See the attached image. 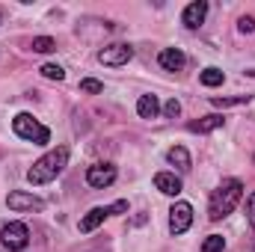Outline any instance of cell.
Instances as JSON below:
<instances>
[{"label":"cell","instance_id":"obj_1","mask_svg":"<svg viewBox=\"0 0 255 252\" xmlns=\"http://www.w3.org/2000/svg\"><path fill=\"white\" fill-rule=\"evenodd\" d=\"M241 196H244V184H241L238 178H226L217 190H211V199H208V217H211L214 223H217V220H226V217L238 208Z\"/></svg>","mask_w":255,"mask_h":252},{"label":"cell","instance_id":"obj_15","mask_svg":"<svg viewBox=\"0 0 255 252\" xmlns=\"http://www.w3.org/2000/svg\"><path fill=\"white\" fill-rule=\"evenodd\" d=\"M136 113H139V119H157V113H160L157 95H139V101H136Z\"/></svg>","mask_w":255,"mask_h":252},{"label":"cell","instance_id":"obj_7","mask_svg":"<svg viewBox=\"0 0 255 252\" xmlns=\"http://www.w3.org/2000/svg\"><path fill=\"white\" fill-rule=\"evenodd\" d=\"M116 181V166L113 163H95L86 169V184L95 190H104Z\"/></svg>","mask_w":255,"mask_h":252},{"label":"cell","instance_id":"obj_24","mask_svg":"<svg viewBox=\"0 0 255 252\" xmlns=\"http://www.w3.org/2000/svg\"><path fill=\"white\" fill-rule=\"evenodd\" d=\"M247 217H250V226L255 229V193H250V199H247Z\"/></svg>","mask_w":255,"mask_h":252},{"label":"cell","instance_id":"obj_17","mask_svg":"<svg viewBox=\"0 0 255 252\" xmlns=\"http://www.w3.org/2000/svg\"><path fill=\"white\" fill-rule=\"evenodd\" d=\"M30 48H33L36 54H51V51H57V42H54L51 36H36V39L30 42Z\"/></svg>","mask_w":255,"mask_h":252},{"label":"cell","instance_id":"obj_6","mask_svg":"<svg viewBox=\"0 0 255 252\" xmlns=\"http://www.w3.org/2000/svg\"><path fill=\"white\" fill-rule=\"evenodd\" d=\"M193 223V205L190 202H175L169 208V232L172 235H184Z\"/></svg>","mask_w":255,"mask_h":252},{"label":"cell","instance_id":"obj_18","mask_svg":"<svg viewBox=\"0 0 255 252\" xmlns=\"http://www.w3.org/2000/svg\"><path fill=\"white\" fill-rule=\"evenodd\" d=\"M226 250V238L223 235H208L205 244H202V252H223Z\"/></svg>","mask_w":255,"mask_h":252},{"label":"cell","instance_id":"obj_21","mask_svg":"<svg viewBox=\"0 0 255 252\" xmlns=\"http://www.w3.org/2000/svg\"><path fill=\"white\" fill-rule=\"evenodd\" d=\"M80 92L98 95V92H104V83H101V80H92V77H83V80H80Z\"/></svg>","mask_w":255,"mask_h":252},{"label":"cell","instance_id":"obj_20","mask_svg":"<svg viewBox=\"0 0 255 252\" xmlns=\"http://www.w3.org/2000/svg\"><path fill=\"white\" fill-rule=\"evenodd\" d=\"M214 107H238V104H247L250 95H229V98H211Z\"/></svg>","mask_w":255,"mask_h":252},{"label":"cell","instance_id":"obj_25","mask_svg":"<svg viewBox=\"0 0 255 252\" xmlns=\"http://www.w3.org/2000/svg\"><path fill=\"white\" fill-rule=\"evenodd\" d=\"M0 21H3V12H0Z\"/></svg>","mask_w":255,"mask_h":252},{"label":"cell","instance_id":"obj_14","mask_svg":"<svg viewBox=\"0 0 255 252\" xmlns=\"http://www.w3.org/2000/svg\"><path fill=\"white\" fill-rule=\"evenodd\" d=\"M223 122H226V116H220V113H211V116H202V119H196V122H190V130L193 133H208V130H217V127H223Z\"/></svg>","mask_w":255,"mask_h":252},{"label":"cell","instance_id":"obj_4","mask_svg":"<svg viewBox=\"0 0 255 252\" xmlns=\"http://www.w3.org/2000/svg\"><path fill=\"white\" fill-rule=\"evenodd\" d=\"M0 241L9 252H21L27 244H30V229L24 223H6L3 232H0Z\"/></svg>","mask_w":255,"mask_h":252},{"label":"cell","instance_id":"obj_10","mask_svg":"<svg viewBox=\"0 0 255 252\" xmlns=\"http://www.w3.org/2000/svg\"><path fill=\"white\" fill-rule=\"evenodd\" d=\"M110 214H113V208H110V205H98V208H92V211L80 220V232H83V235L95 232V229H98V226L110 217Z\"/></svg>","mask_w":255,"mask_h":252},{"label":"cell","instance_id":"obj_9","mask_svg":"<svg viewBox=\"0 0 255 252\" xmlns=\"http://www.w3.org/2000/svg\"><path fill=\"white\" fill-rule=\"evenodd\" d=\"M205 15H208V3L205 0H193L190 6H184V12H181V24L187 30H199L205 24Z\"/></svg>","mask_w":255,"mask_h":252},{"label":"cell","instance_id":"obj_26","mask_svg":"<svg viewBox=\"0 0 255 252\" xmlns=\"http://www.w3.org/2000/svg\"><path fill=\"white\" fill-rule=\"evenodd\" d=\"M253 160H255V157H253Z\"/></svg>","mask_w":255,"mask_h":252},{"label":"cell","instance_id":"obj_5","mask_svg":"<svg viewBox=\"0 0 255 252\" xmlns=\"http://www.w3.org/2000/svg\"><path fill=\"white\" fill-rule=\"evenodd\" d=\"M133 60V48L130 45H107L104 51H98V63L110 65V68H119V65H128Z\"/></svg>","mask_w":255,"mask_h":252},{"label":"cell","instance_id":"obj_11","mask_svg":"<svg viewBox=\"0 0 255 252\" xmlns=\"http://www.w3.org/2000/svg\"><path fill=\"white\" fill-rule=\"evenodd\" d=\"M157 63H160V68H166V71H181L184 63H187V57H184V51H178V48H163V51L157 54Z\"/></svg>","mask_w":255,"mask_h":252},{"label":"cell","instance_id":"obj_19","mask_svg":"<svg viewBox=\"0 0 255 252\" xmlns=\"http://www.w3.org/2000/svg\"><path fill=\"white\" fill-rule=\"evenodd\" d=\"M39 71H42V77H48V80H65V68L57 65V63H45Z\"/></svg>","mask_w":255,"mask_h":252},{"label":"cell","instance_id":"obj_3","mask_svg":"<svg viewBox=\"0 0 255 252\" xmlns=\"http://www.w3.org/2000/svg\"><path fill=\"white\" fill-rule=\"evenodd\" d=\"M12 130H15V136L27 139V142H33V145H48V142H51V130L42 125L39 119H33L30 113H18V116L12 119Z\"/></svg>","mask_w":255,"mask_h":252},{"label":"cell","instance_id":"obj_22","mask_svg":"<svg viewBox=\"0 0 255 252\" xmlns=\"http://www.w3.org/2000/svg\"><path fill=\"white\" fill-rule=\"evenodd\" d=\"M163 116H166V119H178V116H181V104H178V98H169V101L163 104Z\"/></svg>","mask_w":255,"mask_h":252},{"label":"cell","instance_id":"obj_12","mask_svg":"<svg viewBox=\"0 0 255 252\" xmlns=\"http://www.w3.org/2000/svg\"><path fill=\"white\" fill-rule=\"evenodd\" d=\"M154 187L160 190L163 196H178L184 190V184H181V178L175 172H157L154 175Z\"/></svg>","mask_w":255,"mask_h":252},{"label":"cell","instance_id":"obj_16","mask_svg":"<svg viewBox=\"0 0 255 252\" xmlns=\"http://www.w3.org/2000/svg\"><path fill=\"white\" fill-rule=\"evenodd\" d=\"M223 80H226V74H223L220 68H214V65H211V68H205V71L199 74V83H202V86H208V89H214V86H220Z\"/></svg>","mask_w":255,"mask_h":252},{"label":"cell","instance_id":"obj_2","mask_svg":"<svg viewBox=\"0 0 255 252\" xmlns=\"http://www.w3.org/2000/svg\"><path fill=\"white\" fill-rule=\"evenodd\" d=\"M65 166H68V148L60 145V148L42 154V157L27 169V181H30V184H48V181H54V178L63 172Z\"/></svg>","mask_w":255,"mask_h":252},{"label":"cell","instance_id":"obj_8","mask_svg":"<svg viewBox=\"0 0 255 252\" xmlns=\"http://www.w3.org/2000/svg\"><path fill=\"white\" fill-rule=\"evenodd\" d=\"M6 205H9L12 211H42V208H45V199H39V196H33V193H24V190H15V193H9Z\"/></svg>","mask_w":255,"mask_h":252},{"label":"cell","instance_id":"obj_23","mask_svg":"<svg viewBox=\"0 0 255 252\" xmlns=\"http://www.w3.org/2000/svg\"><path fill=\"white\" fill-rule=\"evenodd\" d=\"M238 30H241V33H253V30H255V18L244 15V18L238 21Z\"/></svg>","mask_w":255,"mask_h":252},{"label":"cell","instance_id":"obj_13","mask_svg":"<svg viewBox=\"0 0 255 252\" xmlns=\"http://www.w3.org/2000/svg\"><path fill=\"white\" fill-rule=\"evenodd\" d=\"M166 160L178 169V172H190L193 160H190V151L184 148V145H172L169 151H166Z\"/></svg>","mask_w":255,"mask_h":252}]
</instances>
